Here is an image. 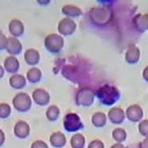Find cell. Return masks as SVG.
Here are the masks:
<instances>
[{
    "label": "cell",
    "mask_w": 148,
    "mask_h": 148,
    "mask_svg": "<svg viewBox=\"0 0 148 148\" xmlns=\"http://www.w3.org/2000/svg\"><path fill=\"white\" fill-rule=\"evenodd\" d=\"M64 125L65 130L70 132L77 131L83 127L79 116L74 113H69L66 115Z\"/></svg>",
    "instance_id": "cell-1"
},
{
    "label": "cell",
    "mask_w": 148,
    "mask_h": 148,
    "mask_svg": "<svg viewBox=\"0 0 148 148\" xmlns=\"http://www.w3.org/2000/svg\"><path fill=\"white\" fill-rule=\"evenodd\" d=\"M13 103L17 110L26 111L31 107L32 102L30 97L27 93L21 92L15 96L14 99Z\"/></svg>",
    "instance_id": "cell-2"
},
{
    "label": "cell",
    "mask_w": 148,
    "mask_h": 148,
    "mask_svg": "<svg viewBox=\"0 0 148 148\" xmlns=\"http://www.w3.org/2000/svg\"><path fill=\"white\" fill-rule=\"evenodd\" d=\"M126 114L129 120L133 122H138L143 117L142 108L137 105H133L128 107Z\"/></svg>",
    "instance_id": "cell-3"
},
{
    "label": "cell",
    "mask_w": 148,
    "mask_h": 148,
    "mask_svg": "<svg viewBox=\"0 0 148 148\" xmlns=\"http://www.w3.org/2000/svg\"><path fill=\"white\" fill-rule=\"evenodd\" d=\"M109 119L114 124H120L124 120L125 113L121 108L113 107L108 112Z\"/></svg>",
    "instance_id": "cell-4"
},
{
    "label": "cell",
    "mask_w": 148,
    "mask_h": 148,
    "mask_svg": "<svg viewBox=\"0 0 148 148\" xmlns=\"http://www.w3.org/2000/svg\"><path fill=\"white\" fill-rule=\"evenodd\" d=\"M22 45L16 38H9L7 39L6 49L10 54L13 55L19 54L22 51Z\"/></svg>",
    "instance_id": "cell-5"
},
{
    "label": "cell",
    "mask_w": 148,
    "mask_h": 148,
    "mask_svg": "<svg viewBox=\"0 0 148 148\" xmlns=\"http://www.w3.org/2000/svg\"><path fill=\"white\" fill-rule=\"evenodd\" d=\"M118 97V94L114 90L110 92H102L99 94L100 101L106 105H112L115 103Z\"/></svg>",
    "instance_id": "cell-6"
},
{
    "label": "cell",
    "mask_w": 148,
    "mask_h": 148,
    "mask_svg": "<svg viewBox=\"0 0 148 148\" xmlns=\"http://www.w3.org/2000/svg\"><path fill=\"white\" fill-rule=\"evenodd\" d=\"M33 97L37 103L41 105L47 104L50 100L48 92L41 89H37L34 91L33 93Z\"/></svg>",
    "instance_id": "cell-7"
},
{
    "label": "cell",
    "mask_w": 148,
    "mask_h": 148,
    "mask_svg": "<svg viewBox=\"0 0 148 148\" xmlns=\"http://www.w3.org/2000/svg\"><path fill=\"white\" fill-rule=\"evenodd\" d=\"M93 96L91 92L84 91L79 93L77 96L76 103L78 105L84 106H90L93 103Z\"/></svg>",
    "instance_id": "cell-8"
},
{
    "label": "cell",
    "mask_w": 148,
    "mask_h": 148,
    "mask_svg": "<svg viewBox=\"0 0 148 148\" xmlns=\"http://www.w3.org/2000/svg\"><path fill=\"white\" fill-rule=\"evenodd\" d=\"M9 29L11 34L16 37L22 35L24 32L23 23L19 20L12 21L9 24Z\"/></svg>",
    "instance_id": "cell-9"
},
{
    "label": "cell",
    "mask_w": 148,
    "mask_h": 148,
    "mask_svg": "<svg viewBox=\"0 0 148 148\" xmlns=\"http://www.w3.org/2000/svg\"><path fill=\"white\" fill-rule=\"evenodd\" d=\"M5 69L10 73H15L18 71L19 63L17 58L13 56L7 58L4 62Z\"/></svg>",
    "instance_id": "cell-10"
},
{
    "label": "cell",
    "mask_w": 148,
    "mask_h": 148,
    "mask_svg": "<svg viewBox=\"0 0 148 148\" xmlns=\"http://www.w3.org/2000/svg\"><path fill=\"white\" fill-rule=\"evenodd\" d=\"M26 62L30 65H35L40 60V54L38 52L33 49L27 50L25 53Z\"/></svg>",
    "instance_id": "cell-11"
},
{
    "label": "cell",
    "mask_w": 148,
    "mask_h": 148,
    "mask_svg": "<svg viewBox=\"0 0 148 148\" xmlns=\"http://www.w3.org/2000/svg\"><path fill=\"white\" fill-rule=\"evenodd\" d=\"M51 143L54 147L61 148L65 145L66 139L63 133L58 132L53 133L50 138Z\"/></svg>",
    "instance_id": "cell-12"
},
{
    "label": "cell",
    "mask_w": 148,
    "mask_h": 148,
    "mask_svg": "<svg viewBox=\"0 0 148 148\" xmlns=\"http://www.w3.org/2000/svg\"><path fill=\"white\" fill-rule=\"evenodd\" d=\"M10 85L16 89L24 88L26 84V80L24 76L20 74H15L10 77Z\"/></svg>",
    "instance_id": "cell-13"
},
{
    "label": "cell",
    "mask_w": 148,
    "mask_h": 148,
    "mask_svg": "<svg viewBox=\"0 0 148 148\" xmlns=\"http://www.w3.org/2000/svg\"><path fill=\"white\" fill-rule=\"evenodd\" d=\"M92 122L93 125L96 127H103L104 126L106 123V116L103 112H96L92 116Z\"/></svg>",
    "instance_id": "cell-14"
},
{
    "label": "cell",
    "mask_w": 148,
    "mask_h": 148,
    "mask_svg": "<svg viewBox=\"0 0 148 148\" xmlns=\"http://www.w3.org/2000/svg\"><path fill=\"white\" fill-rule=\"evenodd\" d=\"M29 126L25 122H19L15 126V134L20 138H25L29 134Z\"/></svg>",
    "instance_id": "cell-15"
},
{
    "label": "cell",
    "mask_w": 148,
    "mask_h": 148,
    "mask_svg": "<svg viewBox=\"0 0 148 148\" xmlns=\"http://www.w3.org/2000/svg\"><path fill=\"white\" fill-rule=\"evenodd\" d=\"M41 76L42 74L40 70L36 67L32 68L27 72V78L31 83H38L40 81Z\"/></svg>",
    "instance_id": "cell-16"
},
{
    "label": "cell",
    "mask_w": 148,
    "mask_h": 148,
    "mask_svg": "<svg viewBox=\"0 0 148 148\" xmlns=\"http://www.w3.org/2000/svg\"><path fill=\"white\" fill-rule=\"evenodd\" d=\"M85 139L83 135L77 133L73 136L71 139V145L73 148H83L84 146Z\"/></svg>",
    "instance_id": "cell-17"
},
{
    "label": "cell",
    "mask_w": 148,
    "mask_h": 148,
    "mask_svg": "<svg viewBox=\"0 0 148 148\" xmlns=\"http://www.w3.org/2000/svg\"><path fill=\"white\" fill-rule=\"evenodd\" d=\"M57 37L55 35H51L47 36L45 40V45L47 50L51 51H55L58 50V42H57Z\"/></svg>",
    "instance_id": "cell-18"
},
{
    "label": "cell",
    "mask_w": 148,
    "mask_h": 148,
    "mask_svg": "<svg viewBox=\"0 0 148 148\" xmlns=\"http://www.w3.org/2000/svg\"><path fill=\"white\" fill-rule=\"evenodd\" d=\"M60 114V110L56 106H51L49 107L47 112V118L51 121L57 120Z\"/></svg>",
    "instance_id": "cell-19"
},
{
    "label": "cell",
    "mask_w": 148,
    "mask_h": 148,
    "mask_svg": "<svg viewBox=\"0 0 148 148\" xmlns=\"http://www.w3.org/2000/svg\"><path fill=\"white\" fill-rule=\"evenodd\" d=\"M112 137L116 141L122 142L126 139V133L122 128H118L115 129L112 132Z\"/></svg>",
    "instance_id": "cell-20"
},
{
    "label": "cell",
    "mask_w": 148,
    "mask_h": 148,
    "mask_svg": "<svg viewBox=\"0 0 148 148\" xmlns=\"http://www.w3.org/2000/svg\"><path fill=\"white\" fill-rule=\"evenodd\" d=\"M148 122L147 119L143 120L139 123L138 129L140 133L144 136H147L148 134Z\"/></svg>",
    "instance_id": "cell-21"
},
{
    "label": "cell",
    "mask_w": 148,
    "mask_h": 148,
    "mask_svg": "<svg viewBox=\"0 0 148 148\" xmlns=\"http://www.w3.org/2000/svg\"><path fill=\"white\" fill-rule=\"evenodd\" d=\"M0 106L3 110H2L0 108V117L5 118L8 116L10 112V107L9 106L5 104H2L0 105Z\"/></svg>",
    "instance_id": "cell-22"
},
{
    "label": "cell",
    "mask_w": 148,
    "mask_h": 148,
    "mask_svg": "<svg viewBox=\"0 0 148 148\" xmlns=\"http://www.w3.org/2000/svg\"><path fill=\"white\" fill-rule=\"evenodd\" d=\"M104 144L100 140H95L92 141L88 145V148H104Z\"/></svg>",
    "instance_id": "cell-23"
},
{
    "label": "cell",
    "mask_w": 148,
    "mask_h": 148,
    "mask_svg": "<svg viewBox=\"0 0 148 148\" xmlns=\"http://www.w3.org/2000/svg\"><path fill=\"white\" fill-rule=\"evenodd\" d=\"M7 42V38L2 33L0 32V50L6 49Z\"/></svg>",
    "instance_id": "cell-24"
},
{
    "label": "cell",
    "mask_w": 148,
    "mask_h": 148,
    "mask_svg": "<svg viewBox=\"0 0 148 148\" xmlns=\"http://www.w3.org/2000/svg\"><path fill=\"white\" fill-rule=\"evenodd\" d=\"M32 148H48V147L44 142L37 141L33 144Z\"/></svg>",
    "instance_id": "cell-25"
},
{
    "label": "cell",
    "mask_w": 148,
    "mask_h": 148,
    "mask_svg": "<svg viewBox=\"0 0 148 148\" xmlns=\"http://www.w3.org/2000/svg\"><path fill=\"white\" fill-rule=\"evenodd\" d=\"M4 139H5V136H4V133L0 130V145H1L3 144Z\"/></svg>",
    "instance_id": "cell-26"
},
{
    "label": "cell",
    "mask_w": 148,
    "mask_h": 148,
    "mask_svg": "<svg viewBox=\"0 0 148 148\" xmlns=\"http://www.w3.org/2000/svg\"><path fill=\"white\" fill-rule=\"evenodd\" d=\"M111 148H125L123 145L120 143H116L112 146Z\"/></svg>",
    "instance_id": "cell-27"
},
{
    "label": "cell",
    "mask_w": 148,
    "mask_h": 148,
    "mask_svg": "<svg viewBox=\"0 0 148 148\" xmlns=\"http://www.w3.org/2000/svg\"><path fill=\"white\" fill-rule=\"evenodd\" d=\"M147 145V138L144 140L143 142H142L141 144V148H147V145L145 146V145Z\"/></svg>",
    "instance_id": "cell-28"
},
{
    "label": "cell",
    "mask_w": 148,
    "mask_h": 148,
    "mask_svg": "<svg viewBox=\"0 0 148 148\" xmlns=\"http://www.w3.org/2000/svg\"><path fill=\"white\" fill-rule=\"evenodd\" d=\"M4 74V69L3 67L0 66V78L3 77Z\"/></svg>",
    "instance_id": "cell-29"
}]
</instances>
